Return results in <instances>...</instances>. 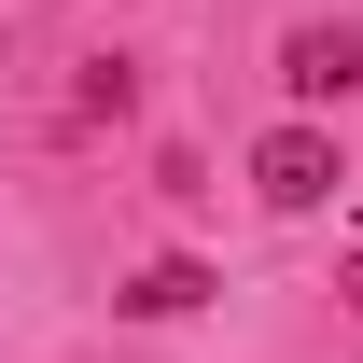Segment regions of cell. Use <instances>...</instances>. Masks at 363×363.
<instances>
[{"mask_svg":"<svg viewBox=\"0 0 363 363\" xmlns=\"http://www.w3.org/2000/svg\"><path fill=\"white\" fill-rule=\"evenodd\" d=\"M335 182H350V154H335L321 126H266L252 140V196H266V210H321Z\"/></svg>","mask_w":363,"mask_h":363,"instance_id":"obj_1","label":"cell"},{"mask_svg":"<svg viewBox=\"0 0 363 363\" xmlns=\"http://www.w3.org/2000/svg\"><path fill=\"white\" fill-rule=\"evenodd\" d=\"M350 84H363V43H350V28H294V43H279V98L321 112V98H350Z\"/></svg>","mask_w":363,"mask_h":363,"instance_id":"obj_2","label":"cell"},{"mask_svg":"<svg viewBox=\"0 0 363 363\" xmlns=\"http://www.w3.org/2000/svg\"><path fill=\"white\" fill-rule=\"evenodd\" d=\"M210 294H224V279L196 266V252H168V266H140L126 294H112V308H126V321H182V308H210Z\"/></svg>","mask_w":363,"mask_h":363,"instance_id":"obj_3","label":"cell"},{"mask_svg":"<svg viewBox=\"0 0 363 363\" xmlns=\"http://www.w3.org/2000/svg\"><path fill=\"white\" fill-rule=\"evenodd\" d=\"M126 98H140V84H126V56H98L84 84H70V126H126Z\"/></svg>","mask_w":363,"mask_h":363,"instance_id":"obj_4","label":"cell"},{"mask_svg":"<svg viewBox=\"0 0 363 363\" xmlns=\"http://www.w3.org/2000/svg\"><path fill=\"white\" fill-rule=\"evenodd\" d=\"M335 294H350V321H363V252H350V266H335Z\"/></svg>","mask_w":363,"mask_h":363,"instance_id":"obj_5","label":"cell"}]
</instances>
